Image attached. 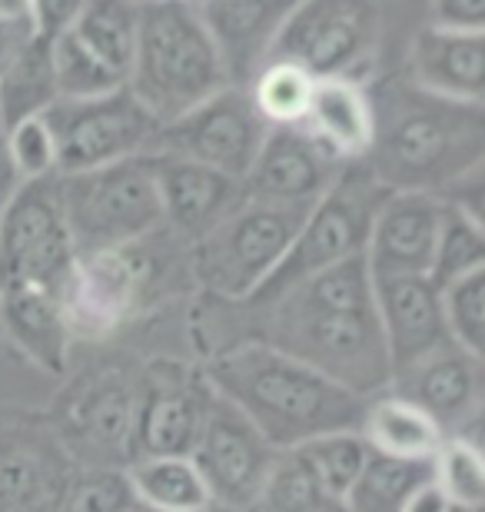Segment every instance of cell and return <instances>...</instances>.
<instances>
[{"label": "cell", "mask_w": 485, "mask_h": 512, "mask_svg": "<svg viewBox=\"0 0 485 512\" xmlns=\"http://www.w3.org/2000/svg\"><path fill=\"white\" fill-rule=\"evenodd\" d=\"M123 469L140 506L157 512H213L210 489L190 456L133 459Z\"/></svg>", "instance_id": "28"}, {"label": "cell", "mask_w": 485, "mask_h": 512, "mask_svg": "<svg viewBox=\"0 0 485 512\" xmlns=\"http://www.w3.org/2000/svg\"><path fill=\"white\" fill-rule=\"evenodd\" d=\"M303 127L333 153L339 163H359L373 143V104L359 80H316Z\"/></svg>", "instance_id": "24"}, {"label": "cell", "mask_w": 485, "mask_h": 512, "mask_svg": "<svg viewBox=\"0 0 485 512\" xmlns=\"http://www.w3.org/2000/svg\"><path fill=\"white\" fill-rule=\"evenodd\" d=\"M223 87H230V77L220 50L190 0H143L127 90L160 120V127Z\"/></svg>", "instance_id": "4"}, {"label": "cell", "mask_w": 485, "mask_h": 512, "mask_svg": "<svg viewBox=\"0 0 485 512\" xmlns=\"http://www.w3.org/2000/svg\"><path fill=\"white\" fill-rule=\"evenodd\" d=\"M439 300L452 343H459L462 350L476 356H485V270L442 286Z\"/></svg>", "instance_id": "37"}, {"label": "cell", "mask_w": 485, "mask_h": 512, "mask_svg": "<svg viewBox=\"0 0 485 512\" xmlns=\"http://www.w3.org/2000/svg\"><path fill=\"white\" fill-rule=\"evenodd\" d=\"M153 180H157L163 227L190 247L203 233H210L226 213H233L243 197V183L226 173L203 167V163L170 157V153H150Z\"/></svg>", "instance_id": "21"}, {"label": "cell", "mask_w": 485, "mask_h": 512, "mask_svg": "<svg viewBox=\"0 0 485 512\" xmlns=\"http://www.w3.org/2000/svg\"><path fill=\"white\" fill-rule=\"evenodd\" d=\"M230 306L246 316L230 346H273L363 399L386 393L392 383L366 253L306 276L270 300Z\"/></svg>", "instance_id": "1"}, {"label": "cell", "mask_w": 485, "mask_h": 512, "mask_svg": "<svg viewBox=\"0 0 485 512\" xmlns=\"http://www.w3.org/2000/svg\"><path fill=\"white\" fill-rule=\"evenodd\" d=\"M50 67H54L60 100H90L127 87V80L113 74L100 57L90 54L70 30L50 37Z\"/></svg>", "instance_id": "34"}, {"label": "cell", "mask_w": 485, "mask_h": 512, "mask_svg": "<svg viewBox=\"0 0 485 512\" xmlns=\"http://www.w3.org/2000/svg\"><path fill=\"white\" fill-rule=\"evenodd\" d=\"M0 330L37 370L60 376L70 363V330L64 320V296H0Z\"/></svg>", "instance_id": "25"}, {"label": "cell", "mask_w": 485, "mask_h": 512, "mask_svg": "<svg viewBox=\"0 0 485 512\" xmlns=\"http://www.w3.org/2000/svg\"><path fill=\"white\" fill-rule=\"evenodd\" d=\"M133 512H157V509H147V506H140V503H137V509H133Z\"/></svg>", "instance_id": "45"}, {"label": "cell", "mask_w": 485, "mask_h": 512, "mask_svg": "<svg viewBox=\"0 0 485 512\" xmlns=\"http://www.w3.org/2000/svg\"><path fill=\"white\" fill-rule=\"evenodd\" d=\"M140 4H143V0H140Z\"/></svg>", "instance_id": "46"}, {"label": "cell", "mask_w": 485, "mask_h": 512, "mask_svg": "<svg viewBox=\"0 0 485 512\" xmlns=\"http://www.w3.org/2000/svg\"><path fill=\"white\" fill-rule=\"evenodd\" d=\"M170 230L163 227L130 247L77 256L64 290V320L70 340H110L123 326L150 310L167 290L177 260H167Z\"/></svg>", "instance_id": "5"}, {"label": "cell", "mask_w": 485, "mask_h": 512, "mask_svg": "<svg viewBox=\"0 0 485 512\" xmlns=\"http://www.w3.org/2000/svg\"><path fill=\"white\" fill-rule=\"evenodd\" d=\"M446 203L436 193L389 190L379 203L366 240V263L373 276H429L432 250Z\"/></svg>", "instance_id": "19"}, {"label": "cell", "mask_w": 485, "mask_h": 512, "mask_svg": "<svg viewBox=\"0 0 485 512\" xmlns=\"http://www.w3.org/2000/svg\"><path fill=\"white\" fill-rule=\"evenodd\" d=\"M203 376L213 393L260 429L276 453L316 436L349 433L363 426L369 399L326 380L313 366L263 343H236L206 356Z\"/></svg>", "instance_id": "3"}, {"label": "cell", "mask_w": 485, "mask_h": 512, "mask_svg": "<svg viewBox=\"0 0 485 512\" xmlns=\"http://www.w3.org/2000/svg\"><path fill=\"white\" fill-rule=\"evenodd\" d=\"M429 463H409L369 449L353 489L346 493L343 512H402V506L429 483Z\"/></svg>", "instance_id": "30"}, {"label": "cell", "mask_w": 485, "mask_h": 512, "mask_svg": "<svg viewBox=\"0 0 485 512\" xmlns=\"http://www.w3.org/2000/svg\"><path fill=\"white\" fill-rule=\"evenodd\" d=\"M77 469L47 416H0V512H57Z\"/></svg>", "instance_id": "16"}, {"label": "cell", "mask_w": 485, "mask_h": 512, "mask_svg": "<svg viewBox=\"0 0 485 512\" xmlns=\"http://www.w3.org/2000/svg\"><path fill=\"white\" fill-rule=\"evenodd\" d=\"M140 30V0H87L70 34L127 80Z\"/></svg>", "instance_id": "29"}, {"label": "cell", "mask_w": 485, "mask_h": 512, "mask_svg": "<svg viewBox=\"0 0 485 512\" xmlns=\"http://www.w3.org/2000/svg\"><path fill=\"white\" fill-rule=\"evenodd\" d=\"M57 80L50 67V40L27 37L0 70V124L14 127L20 120L44 114L57 104Z\"/></svg>", "instance_id": "27"}, {"label": "cell", "mask_w": 485, "mask_h": 512, "mask_svg": "<svg viewBox=\"0 0 485 512\" xmlns=\"http://www.w3.org/2000/svg\"><path fill=\"white\" fill-rule=\"evenodd\" d=\"M246 512H343V506L319 486L296 449H283L276 453L256 503Z\"/></svg>", "instance_id": "32"}, {"label": "cell", "mask_w": 485, "mask_h": 512, "mask_svg": "<svg viewBox=\"0 0 485 512\" xmlns=\"http://www.w3.org/2000/svg\"><path fill=\"white\" fill-rule=\"evenodd\" d=\"M386 193L389 190L363 163H346L333 180V187L306 210L290 250L250 300H270V296L283 293L286 286L303 283L306 276H316L336 263L363 256L369 227H373V217Z\"/></svg>", "instance_id": "8"}, {"label": "cell", "mask_w": 485, "mask_h": 512, "mask_svg": "<svg viewBox=\"0 0 485 512\" xmlns=\"http://www.w3.org/2000/svg\"><path fill=\"white\" fill-rule=\"evenodd\" d=\"M190 459L210 489L213 509L220 506L226 512H246L260 496L276 449L240 409L216 396Z\"/></svg>", "instance_id": "15"}, {"label": "cell", "mask_w": 485, "mask_h": 512, "mask_svg": "<svg viewBox=\"0 0 485 512\" xmlns=\"http://www.w3.org/2000/svg\"><path fill=\"white\" fill-rule=\"evenodd\" d=\"M373 293L392 380L452 343L439 290L429 276H373Z\"/></svg>", "instance_id": "20"}, {"label": "cell", "mask_w": 485, "mask_h": 512, "mask_svg": "<svg viewBox=\"0 0 485 512\" xmlns=\"http://www.w3.org/2000/svg\"><path fill=\"white\" fill-rule=\"evenodd\" d=\"M476 270H485V223L446 203L436 250H432L429 283L442 290Z\"/></svg>", "instance_id": "33"}, {"label": "cell", "mask_w": 485, "mask_h": 512, "mask_svg": "<svg viewBox=\"0 0 485 512\" xmlns=\"http://www.w3.org/2000/svg\"><path fill=\"white\" fill-rule=\"evenodd\" d=\"M359 436L373 453H383L392 459H409V463H429L442 446L446 433L429 413H422L416 403L402 399L396 393H379L366 403L363 426Z\"/></svg>", "instance_id": "26"}, {"label": "cell", "mask_w": 485, "mask_h": 512, "mask_svg": "<svg viewBox=\"0 0 485 512\" xmlns=\"http://www.w3.org/2000/svg\"><path fill=\"white\" fill-rule=\"evenodd\" d=\"M30 4V24H34V34L40 37H57L67 34L74 27V20L80 17L87 0H27Z\"/></svg>", "instance_id": "40"}, {"label": "cell", "mask_w": 485, "mask_h": 512, "mask_svg": "<svg viewBox=\"0 0 485 512\" xmlns=\"http://www.w3.org/2000/svg\"><path fill=\"white\" fill-rule=\"evenodd\" d=\"M57 200L77 256L130 247L163 230L150 153L84 173H57Z\"/></svg>", "instance_id": "6"}, {"label": "cell", "mask_w": 485, "mask_h": 512, "mask_svg": "<svg viewBox=\"0 0 485 512\" xmlns=\"http://www.w3.org/2000/svg\"><path fill=\"white\" fill-rule=\"evenodd\" d=\"M213 47L220 50L226 77L246 87L266 64L280 24L296 0H190Z\"/></svg>", "instance_id": "22"}, {"label": "cell", "mask_w": 485, "mask_h": 512, "mask_svg": "<svg viewBox=\"0 0 485 512\" xmlns=\"http://www.w3.org/2000/svg\"><path fill=\"white\" fill-rule=\"evenodd\" d=\"M266 130L270 127L256 114L246 87L230 84L183 117L163 124L153 153H170V157L203 163L233 180H243Z\"/></svg>", "instance_id": "14"}, {"label": "cell", "mask_w": 485, "mask_h": 512, "mask_svg": "<svg viewBox=\"0 0 485 512\" xmlns=\"http://www.w3.org/2000/svg\"><path fill=\"white\" fill-rule=\"evenodd\" d=\"M316 77L286 60H266L256 77L246 84L256 114L266 127H303L309 100H313Z\"/></svg>", "instance_id": "31"}, {"label": "cell", "mask_w": 485, "mask_h": 512, "mask_svg": "<svg viewBox=\"0 0 485 512\" xmlns=\"http://www.w3.org/2000/svg\"><path fill=\"white\" fill-rule=\"evenodd\" d=\"M74 263L57 177L14 183L0 203V296H64Z\"/></svg>", "instance_id": "9"}, {"label": "cell", "mask_w": 485, "mask_h": 512, "mask_svg": "<svg viewBox=\"0 0 485 512\" xmlns=\"http://www.w3.org/2000/svg\"><path fill=\"white\" fill-rule=\"evenodd\" d=\"M57 143V173H84L153 153L160 120L127 87L90 100H57L44 110Z\"/></svg>", "instance_id": "13"}, {"label": "cell", "mask_w": 485, "mask_h": 512, "mask_svg": "<svg viewBox=\"0 0 485 512\" xmlns=\"http://www.w3.org/2000/svg\"><path fill=\"white\" fill-rule=\"evenodd\" d=\"M213 386L206 383L203 366L157 356L137 366V396H133V459L153 456H190L203 423L213 409Z\"/></svg>", "instance_id": "12"}, {"label": "cell", "mask_w": 485, "mask_h": 512, "mask_svg": "<svg viewBox=\"0 0 485 512\" xmlns=\"http://www.w3.org/2000/svg\"><path fill=\"white\" fill-rule=\"evenodd\" d=\"M306 210L243 200L210 233L187 247L190 280L203 296L240 303L270 280L290 250Z\"/></svg>", "instance_id": "7"}, {"label": "cell", "mask_w": 485, "mask_h": 512, "mask_svg": "<svg viewBox=\"0 0 485 512\" xmlns=\"http://www.w3.org/2000/svg\"><path fill=\"white\" fill-rule=\"evenodd\" d=\"M482 389V356L462 350L459 343H446L389 383V393L416 403L422 413L436 419L446 436L472 439H479Z\"/></svg>", "instance_id": "18"}, {"label": "cell", "mask_w": 485, "mask_h": 512, "mask_svg": "<svg viewBox=\"0 0 485 512\" xmlns=\"http://www.w3.org/2000/svg\"><path fill=\"white\" fill-rule=\"evenodd\" d=\"M373 143L359 163L386 190L442 197L452 183L485 167V104L429 94L409 77L369 90Z\"/></svg>", "instance_id": "2"}, {"label": "cell", "mask_w": 485, "mask_h": 512, "mask_svg": "<svg viewBox=\"0 0 485 512\" xmlns=\"http://www.w3.org/2000/svg\"><path fill=\"white\" fill-rule=\"evenodd\" d=\"M343 167L346 163H339L306 127H270L240 180L243 197L309 210Z\"/></svg>", "instance_id": "17"}, {"label": "cell", "mask_w": 485, "mask_h": 512, "mask_svg": "<svg viewBox=\"0 0 485 512\" xmlns=\"http://www.w3.org/2000/svg\"><path fill=\"white\" fill-rule=\"evenodd\" d=\"M432 24L452 30H485V0H429Z\"/></svg>", "instance_id": "41"}, {"label": "cell", "mask_w": 485, "mask_h": 512, "mask_svg": "<svg viewBox=\"0 0 485 512\" xmlns=\"http://www.w3.org/2000/svg\"><path fill=\"white\" fill-rule=\"evenodd\" d=\"M137 366L103 363L67 386L47 413L57 439L80 469H123L130 453Z\"/></svg>", "instance_id": "11"}, {"label": "cell", "mask_w": 485, "mask_h": 512, "mask_svg": "<svg viewBox=\"0 0 485 512\" xmlns=\"http://www.w3.org/2000/svg\"><path fill=\"white\" fill-rule=\"evenodd\" d=\"M0 203H4V200H0Z\"/></svg>", "instance_id": "47"}, {"label": "cell", "mask_w": 485, "mask_h": 512, "mask_svg": "<svg viewBox=\"0 0 485 512\" xmlns=\"http://www.w3.org/2000/svg\"><path fill=\"white\" fill-rule=\"evenodd\" d=\"M127 469H77L57 512H133Z\"/></svg>", "instance_id": "38"}, {"label": "cell", "mask_w": 485, "mask_h": 512, "mask_svg": "<svg viewBox=\"0 0 485 512\" xmlns=\"http://www.w3.org/2000/svg\"><path fill=\"white\" fill-rule=\"evenodd\" d=\"M4 147H7L10 173H14L17 183L57 177V143L44 114L27 117V120H20V124L7 127Z\"/></svg>", "instance_id": "39"}, {"label": "cell", "mask_w": 485, "mask_h": 512, "mask_svg": "<svg viewBox=\"0 0 485 512\" xmlns=\"http://www.w3.org/2000/svg\"><path fill=\"white\" fill-rule=\"evenodd\" d=\"M383 37V0H296L280 24L270 57L309 77L359 80Z\"/></svg>", "instance_id": "10"}, {"label": "cell", "mask_w": 485, "mask_h": 512, "mask_svg": "<svg viewBox=\"0 0 485 512\" xmlns=\"http://www.w3.org/2000/svg\"><path fill=\"white\" fill-rule=\"evenodd\" d=\"M27 37H34V30L0 24V70H4V64H7L10 57H14V50H17L20 44H24Z\"/></svg>", "instance_id": "43"}, {"label": "cell", "mask_w": 485, "mask_h": 512, "mask_svg": "<svg viewBox=\"0 0 485 512\" xmlns=\"http://www.w3.org/2000/svg\"><path fill=\"white\" fill-rule=\"evenodd\" d=\"M429 483L439 489L449 503L459 506H485V456L479 439L472 436H446L436 456L429 459Z\"/></svg>", "instance_id": "35"}, {"label": "cell", "mask_w": 485, "mask_h": 512, "mask_svg": "<svg viewBox=\"0 0 485 512\" xmlns=\"http://www.w3.org/2000/svg\"><path fill=\"white\" fill-rule=\"evenodd\" d=\"M296 453L306 459L309 469H313L319 486H323L326 493L343 506L346 493L353 489L359 469H363V463H366L369 446L356 429H349V433H329V436L309 439V443L296 446Z\"/></svg>", "instance_id": "36"}, {"label": "cell", "mask_w": 485, "mask_h": 512, "mask_svg": "<svg viewBox=\"0 0 485 512\" xmlns=\"http://www.w3.org/2000/svg\"><path fill=\"white\" fill-rule=\"evenodd\" d=\"M0 24L34 30V24H30V4H27V0H0Z\"/></svg>", "instance_id": "42"}, {"label": "cell", "mask_w": 485, "mask_h": 512, "mask_svg": "<svg viewBox=\"0 0 485 512\" xmlns=\"http://www.w3.org/2000/svg\"><path fill=\"white\" fill-rule=\"evenodd\" d=\"M409 80L429 94L485 104V30L422 27L409 47Z\"/></svg>", "instance_id": "23"}, {"label": "cell", "mask_w": 485, "mask_h": 512, "mask_svg": "<svg viewBox=\"0 0 485 512\" xmlns=\"http://www.w3.org/2000/svg\"><path fill=\"white\" fill-rule=\"evenodd\" d=\"M449 512H485V506H459V503H452Z\"/></svg>", "instance_id": "44"}]
</instances>
